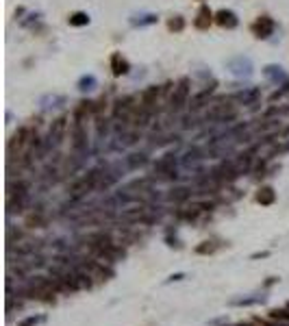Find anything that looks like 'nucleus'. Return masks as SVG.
I'll return each instance as SVG.
<instances>
[{
  "instance_id": "nucleus-11",
  "label": "nucleus",
  "mask_w": 289,
  "mask_h": 326,
  "mask_svg": "<svg viewBox=\"0 0 289 326\" xmlns=\"http://www.w3.org/2000/svg\"><path fill=\"white\" fill-rule=\"evenodd\" d=\"M68 24L70 26H87L89 24V15L85 11H76L68 17Z\"/></svg>"
},
{
  "instance_id": "nucleus-2",
  "label": "nucleus",
  "mask_w": 289,
  "mask_h": 326,
  "mask_svg": "<svg viewBox=\"0 0 289 326\" xmlns=\"http://www.w3.org/2000/svg\"><path fill=\"white\" fill-rule=\"evenodd\" d=\"M192 83H189V78L183 76L178 80V83L172 87V98H170V107L174 109V111H178V109H183L187 105V98L189 94H192V87H189Z\"/></svg>"
},
{
  "instance_id": "nucleus-12",
  "label": "nucleus",
  "mask_w": 289,
  "mask_h": 326,
  "mask_svg": "<svg viewBox=\"0 0 289 326\" xmlns=\"http://www.w3.org/2000/svg\"><path fill=\"white\" fill-rule=\"evenodd\" d=\"M185 29V20L180 15H174V17H170L168 20V31H172V33H180Z\"/></svg>"
},
{
  "instance_id": "nucleus-16",
  "label": "nucleus",
  "mask_w": 289,
  "mask_h": 326,
  "mask_svg": "<svg viewBox=\"0 0 289 326\" xmlns=\"http://www.w3.org/2000/svg\"><path fill=\"white\" fill-rule=\"evenodd\" d=\"M78 85H80V89L85 92V89H92V85H96V78H94V76H83Z\"/></svg>"
},
{
  "instance_id": "nucleus-8",
  "label": "nucleus",
  "mask_w": 289,
  "mask_h": 326,
  "mask_svg": "<svg viewBox=\"0 0 289 326\" xmlns=\"http://www.w3.org/2000/svg\"><path fill=\"white\" fill-rule=\"evenodd\" d=\"M129 70H131L129 61H126L120 52H113V54H111V74H113L115 78H120V76H124V74H129Z\"/></svg>"
},
{
  "instance_id": "nucleus-17",
  "label": "nucleus",
  "mask_w": 289,
  "mask_h": 326,
  "mask_svg": "<svg viewBox=\"0 0 289 326\" xmlns=\"http://www.w3.org/2000/svg\"><path fill=\"white\" fill-rule=\"evenodd\" d=\"M37 322H42V318H26V320H22L17 326H35Z\"/></svg>"
},
{
  "instance_id": "nucleus-1",
  "label": "nucleus",
  "mask_w": 289,
  "mask_h": 326,
  "mask_svg": "<svg viewBox=\"0 0 289 326\" xmlns=\"http://www.w3.org/2000/svg\"><path fill=\"white\" fill-rule=\"evenodd\" d=\"M98 180H100V170H92V172H87L85 176H80L74 185H72V189H70V194L72 196H85V194H89L92 189H96L98 187Z\"/></svg>"
},
{
  "instance_id": "nucleus-7",
  "label": "nucleus",
  "mask_w": 289,
  "mask_h": 326,
  "mask_svg": "<svg viewBox=\"0 0 289 326\" xmlns=\"http://www.w3.org/2000/svg\"><path fill=\"white\" fill-rule=\"evenodd\" d=\"M215 24L222 29H235L239 24V17L231 9H220V11H215Z\"/></svg>"
},
{
  "instance_id": "nucleus-15",
  "label": "nucleus",
  "mask_w": 289,
  "mask_h": 326,
  "mask_svg": "<svg viewBox=\"0 0 289 326\" xmlns=\"http://www.w3.org/2000/svg\"><path fill=\"white\" fill-rule=\"evenodd\" d=\"M39 224H44V215L42 213H33L29 220H26V226H29V229H37Z\"/></svg>"
},
{
  "instance_id": "nucleus-14",
  "label": "nucleus",
  "mask_w": 289,
  "mask_h": 326,
  "mask_svg": "<svg viewBox=\"0 0 289 326\" xmlns=\"http://www.w3.org/2000/svg\"><path fill=\"white\" fill-rule=\"evenodd\" d=\"M270 318L272 320H281V322H289V309H276V311H272L270 313Z\"/></svg>"
},
{
  "instance_id": "nucleus-6",
  "label": "nucleus",
  "mask_w": 289,
  "mask_h": 326,
  "mask_svg": "<svg viewBox=\"0 0 289 326\" xmlns=\"http://www.w3.org/2000/svg\"><path fill=\"white\" fill-rule=\"evenodd\" d=\"M215 22V13L209 9V5H202L200 9H198V13H196V20H194V26L198 31H207L209 26Z\"/></svg>"
},
{
  "instance_id": "nucleus-5",
  "label": "nucleus",
  "mask_w": 289,
  "mask_h": 326,
  "mask_svg": "<svg viewBox=\"0 0 289 326\" xmlns=\"http://www.w3.org/2000/svg\"><path fill=\"white\" fill-rule=\"evenodd\" d=\"M235 115H237V107L233 103H215L209 109V117L213 120H233Z\"/></svg>"
},
{
  "instance_id": "nucleus-9",
  "label": "nucleus",
  "mask_w": 289,
  "mask_h": 326,
  "mask_svg": "<svg viewBox=\"0 0 289 326\" xmlns=\"http://www.w3.org/2000/svg\"><path fill=\"white\" fill-rule=\"evenodd\" d=\"M66 129H68V120L66 117H59V120L52 122V129H50V139L59 144L63 139V135H66Z\"/></svg>"
},
{
  "instance_id": "nucleus-10",
  "label": "nucleus",
  "mask_w": 289,
  "mask_h": 326,
  "mask_svg": "<svg viewBox=\"0 0 289 326\" xmlns=\"http://www.w3.org/2000/svg\"><path fill=\"white\" fill-rule=\"evenodd\" d=\"M276 200V192L272 187H261L259 192H257V202L259 205H263V207H270V205H274Z\"/></svg>"
},
{
  "instance_id": "nucleus-18",
  "label": "nucleus",
  "mask_w": 289,
  "mask_h": 326,
  "mask_svg": "<svg viewBox=\"0 0 289 326\" xmlns=\"http://www.w3.org/2000/svg\"><path fill=\"white\" fill-rule=\"evenodd\" d=\"M243 326H248V324H243Z\"/></svg>"
},
{
  "instance_id": "nucleus-13",
  "label": "nucleus",
  "mask_w": 289,
  "mask_h": 326,
  "mask_svg": "<svg viewBox=\"0 0 289 326\" xmlns=\"http://www.w3.org/2000/svg\"><path fill=\"white\" fill-rule=\"evenodd\" d=\"M215 250H218V243L215 241H202L200 246L196 248L198 255H211V252H215Z\"/></svg>"
},
{
  "instance_id": "nucleus-3",
  "label": "nucleus",
  "mask_w": 289,
  "mask_h": 326,
  "mask_svg": "<svg viewBox=\"0 0 289 326\" xmlns=\"http://www.w3.org/2000/svg\"><path fill=\"white\" fill-rule=\"evenodd\" d=\"M274 29H276V24H274V20L270 15H259L257 20L250 24V31H252V35H255L257 39H267L270 35L274 33Z\"/></svg>"
},
{
  "instance_id": "nucleus-4",
  "label": "nucleus",
  "mask_w": 289,
  "mask_h": 326,
  "mask_svg": "<svg viewBox=\"0 0 289 326\" xmlns=\"http://www.w3.org/2000/svg\"><path fill=\"white\" fill-rule=\"evenodd\" d=\"M161 94H163V89L157 87V85H150V87H146V89L141 92L139 103H141L143 111H146L148 115H150L152 111H157V103H159V96H161Z\"/></svg>"
}]
</instances>
